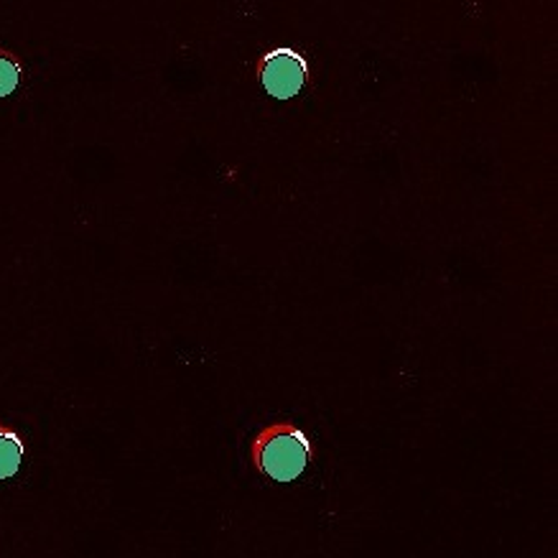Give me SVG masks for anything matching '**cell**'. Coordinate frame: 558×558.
Here are the masks:
<instances>
[{
	"instance_id": "cell-1",
	"label": "cell",
	"mask_w": 558,
	"mask_h": 558,
	"mask_svg": "<svg viewBox=\"0 0 558 558\" xmlns=\"http://www.w3.org/2000/svg\"><path fill=\"white\" fill-rule=\"evenodd\" d=\"M312 459L306 436L293 426H274L260 434L255 444V464L278 482L296 480Z\"/></svg>"
},
{
	"instance_id": "cell-2",
	"label": "cell",
	"mask_w": 558,
	"mask_h": 558,
	"mask_svg": "<svg viewBox=\"0 0 558 558\" xmlns=\"http://www.w3.org/2000/svg\"><path fill=\"white\" fill-rule=\"evenodd\" d=\"M258 80L276 100H289L304 89L308 80L306 59L293 49H270L258 59Z\"/></svg>"
},
{
	"instance_id": "cell-3",
	"label": "cell",
	"mask_w": 558,
	"mask_h": 558,
	"mask_svg": "<svg viewBox=\"0 0 558 558\" xmlns=\"http://www.w3.org/2000/svg\"><path fill=\"white\" fill-rule=\"evenodd\" d=\"M24 444L9 428H0V480H9L21 470Z\"/></svg>"
},
{
	"instance_id": "cell-4",
	"label": "cell",
	"mask_w": 558,
	"mask_h": 558,
	"mask_svg": "<svg viewBox=\"0 0 558 558\" xmlns=\"http://www.w3.org/2000/svg\"><path fill=\"white\" fill-rule=\"evenodd\" d=\"M21 82V64L19 59L0 49V97L11 95Z\"/></svg>"
}]
</instances>
